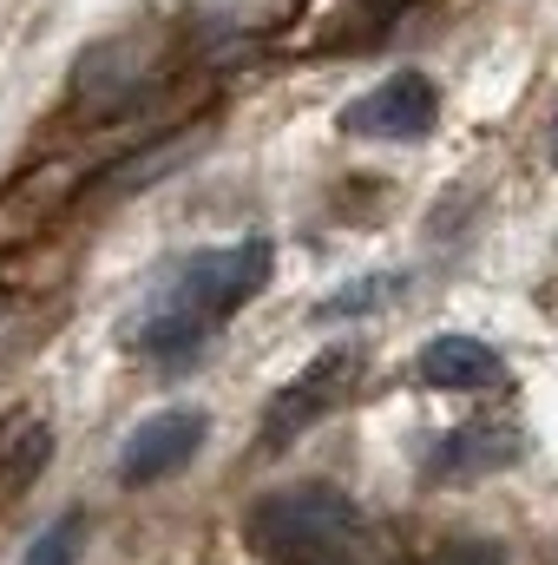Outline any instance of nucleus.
Returning <instances> with one entry per match:
<instances>
[{
    "label": "nucleus",
    "mask_w": 558,
    "mask_h": 565,
    "mask_svg": "<svg viewBox=\"0 0 558 565\" xmlns=\"http://www.w3.org/2000/svg\"><path fill=\"white\" fill-rule=\"evenodd\" d=\"M440 565H500V546H486V540H466V546H447Z\"/></svg>",
    "instance_id": "nucleus-10"
},
{
    "label": "nucleus",
    "mask_w": 558,
    "mask_h": 565,
    "mask_svg": "<svg viewBox=\"0 0 558 565\" xmlns=\"http://www.w3.org/2000/svg\"><path fill=\"white\" fill-rule=\"evenodd\" d=\"M552 158H558V113H552Z\"/></svg>",
    "instance_id": "nucleus-11"
},
{
    "label": "nucleus",
    "mask_w": 558,
    "mask_h": 565,
    "mask_svg": "<svg viewBox=\"0 0 558 565\" xmlns=\"http://www.w3.org/2000/svg\"><path fill=\"white\" fill-rule=\"evenodd\" d=\"M79 546H86V520L66 513V520H53V526L26 546V559L20 565H79Z\"/></svg>",
    "instance_id": "nucleus-9"
},
{
    "label": "nucleus",
    "mask_w": 558,
    "mask_h": 565,
    "mask_svg": "<svg viewBox=\"0 0 558 565\" xmlns=\"http://www.w3.org/2000/svg\"><path fill=\"white\" fill-rule=\"evenodd\" d=\"M46 460H53V427H46V415L13 408L0 422V507H13L46 473Z\"/></svg>",
    "instance_id": "nucleus-7"
},
{
    "label": "nucleus",
    "mask_w": 558,
    "mask_h": 565,
    "mask_svg": "<svg viewBox=\"0 0 558 565\" xmlns=\"http://www.w3.org/2000/svg\"><path fill=\"white\" fill-rule=\"evenodd\" d=\"M355 369H362V349H322L277 402H270V415H264V447H289L309 422H322V415L348 395Z\"/></svg>",
    "instance_id": "nucleus-3"
},
{
    "label": "nucleus",
    "mask_w": 558,
    "mask_h": 565,
    "mask_svg": "<svg viewBox=\"0 0 558 565\" xmlns=\"http://www.w3.org/2000/svg\"><path fill=\"white\" fill-rule=\"evenodd\" d=\"M264 282H270V244L264 237L230 244V250H197L178 270L171 296L158 302V316L144 322L132 342H139L144 355H184V349L204 342L211 322H224L230 309H244Z\"/></svg>",
    "instance_id": "nucleus-1"
},
{
    "label": "nucleus",
    "mask_w": 558,
    "mask_h": 565,
    "mask_svg": "<svg viewBox=\"0 0 558 565\" xmlns=\"http://www.w3.org/2000/svg\"><path fill=\"white\" fill-rule=\"evenodd\" d=\"M420 382L440 388V395H480V388H500L506 382V362L480 342V335H433L420 349Z\"/></svg>",
    "instance_id": "nucleus-6"
},
{
    "label": "nucleus",
    "mask_w": 558,
    "mask_h": 565,
    "mask_svg": "<svg viewBox=\"0 0 558 565\" xmlns=\"http://www.w3.org/2000/svg\"><path fill=\"white\" fill-rule=\"evenodd\" d=\"M355 500L329 480H302V487H277L250 507L244 533L264 559L277 565H309V559H329L348 533H355Z\"/></svg>",
    "instance_id": "nucleus-2"
},
{
    "label": "nucleus",
    "mask_w": 558,
    "mask_h": 565,
    "mask_svg": "<svg viewBox=\"0 0 558 565\" xmlns=\"http://www.w3.org/2000/svg\"><path fill=\"white\" fill-rule=\"evenodd\" d=\"M204 408H164V415H151V422L132 427V440H126V454H119V480L126 487H151V480H171L197 447H204Z\"/></svg>",
    "instance_id": "nucleus-5"
},
{
    "label": "nucleus",
    "mask_w": 558,
    "mask_h": 565,
    "mask_svg": "<svg viewBox=\"0 0 558 565\" xmlns=\"http://www.w3.org/2000/svg\"><path fill=\"white\" fill-rule=\"evenodd\" d=\"M513 454H519L513 427H460V434H447V467H460V473L500 467V460H513Z\"/></svg>",
    "instance_id": "nucleus-8"
},
{
    "label": "nucleus",
    "mask_w": 558,
    "mask_h": 565,
    "mask_svg": "<svg viewBox=\"0 0 558 565\" xmlns=\"http://www.w3.org/2000/svg\"><path fill=\"white\" fill-rule=\"evenodd\" d=\"M440 126V93L420 73H395L355 106H342V132L355 139H427Z\"/></svg>",
    "instance_id": "nucleus-4"
}]
</instances>
